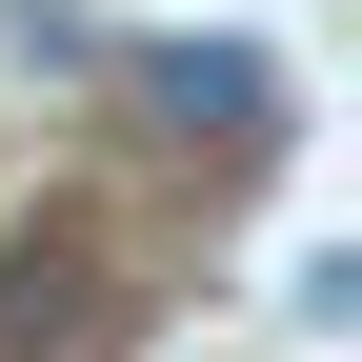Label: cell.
I'll list each match as a JSON object with an SVG mask.
<instances>
[{
	"label": "cell",
	"mask_w": 362,
	"mask_h": 362,
	"mask_svg": "<svg viewBox=\"0 0 362 362\" xmlns=\"http://www.w3.org/2000/svg\"><path fill=\"white\" fill-rule=\"evenodd\" d=\"M81 322H101V262L81 242H21L0 262V342H81Z\"/></svg>",
	"instance_id": "cell-2"
},
{
	"label": "cell",
	"mask_w": 362,
	"mask_h": 362,
	"mask_svg": "<svg viewBox=\"0 0 362 362\" xmlns=\"http://www.w3.org/2000/svg\"><path fill=\"white\" fill-rule=\"evenodd\" d=\"M141 101L181 121V141H262V61H242V40H161V81H141Z\"/></svg>",
	"instance_id": "cell-1"
}]
</instances>
